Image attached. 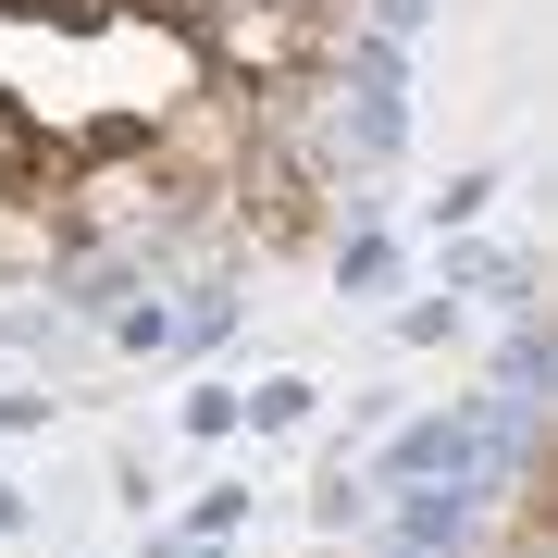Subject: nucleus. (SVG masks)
I'll return each mask as SVG.
<instances>
[{"label": "nucleus", "mask_w": 558, "mask_h": 558, "mask_svg": "<svg viewBox=\"0 0 558 558\" xmlns=\"http://www.w3.org/2000/svg\"><path fill=\"white\" fill-rule=\"evenodd\" d=\"M336 149L360 174H385L410 149V50L398 38H360L348 25V50H336Z\"/></svg>", "instance_id": "1"}, {"label": "nucleus", "mask_w": 558, "mask_h": 558, "mask_svg": "<svg viewBox=\"0 0 558 558\" xmlns=\"http://www.w3.org/2000/svg\"><path fill=\"white\" fill-rule=\"evenodd\" d=\"M385 497H398V509H385V546L459 558V546L484 534V509H497V484H484V472H447V484H385Z\"/></svg>", "instance_id": "2"}, {"label": "nucleus", "mask_w": 558, "mask_h": 558, "mask_svg": "<svg viewBox=\"0 0 558 558\" xmlns=\"http://www.w3.org/2000/svg\"><path fill=\"white\" fill-rule=\"evenodd\" d=\"M546 373H558V360H546V323L509 311V336H497V385H484V398H497V410H546Z\"/></svg>", "instance_id": "3"}, {"label": "nucleus", "mask_w": 558, "mask_h": 558, "mask_svg": "<svg viewBox=\"0 0 558 558\" xmlns=\"http://www.w3.org/2000/svg\"><path fill=\"white\" fill-rule=\"evenodd\" d=\"M447 299H497V311H534V260H521V248H447Z\"/></svg>", "instance_id": "4"}, {"label": "nucleus", "mask_w": 558, "mask_h": 558, "mask_svg": "<svg viewBox=\"0 0 558 558\" xmlns=\"http://www.w3.org/2000/svg\"><path fill=\"white\" fill-rule=\"evenodd\" d=\"M311 410H323V385H299V373H274V385H236V422H248V435H299Z\"/></svg>", "instance_id": "5"}, {"label": "nucleus", "mask_w": 558, "mask_h": 558, "mask_svg": "<svg viewBox=\"0 0 558 558\" xmlns=\"http://www.w3.org/2000/svg\"><path fill=\"white\" fill-rule=\"evenodd\" d=\"M336 286H348V299H385V286H398V236H385V223H348Z\"/></svg>", "instance_id": "6"}, {"label": "nucleus", "mask_w": 558, "mask_h": 558, "mask_svg": "<svg viewBox=\"0 0 558 558\" xmlns=\"http://www.w3.org/2000/svg\"><path fill=\"white\" fill-rule=\"evenodd\" d=\"M186 435H199V447H223V435H236V385H186Z\"/></svg>", "instance_id": "7"}, {"label": "nucleus", "mask_w": 558, "mask_h": 558, "mask_svg": "<svg viewBox=\"0 0 558 558\" xmlns=\"http://www.w3.org/2000/svg\"><path fill=\"white\" fill-rule=\"evenodd\" d=\"M484 211H497V174H459V186H447V199H435V236H472V223H484Z\"/></svg>", "instance_id": "8"}, {"label": "nucleus", "mask_w": 558, "mask_h": 558, "mask_svg": "<svg viewBox=\"0 0 558 558\" xmlns=\"http://www.w3.org/2000/svg\"><path fill=\"white\" fill-rule=\"evenodd\" d=\"M248 521V484H199V497H186V534H236Z\"/></svg>", "instance_id": "9"}, {"label": "nucleus", "mask_w": 558, "mask_h": 558, "mask_svg": "<svg viewBox=\"0 0 558 558\" xmlns=\"http://www.w3.org/2000/svg\"><path fill=\"white\" fill-rule=\"evenodd\" d=\"M422 25H435V0H373V13H360V38H398V50H410Z\"/></svg>", "instance_id": "10"}, {"label": "nucleus", "mask_w": 558, "mask_h": 558, "mask_svg": "<svg viewBox=\"0 0 558 558\" xmlns=\"http://www.w3.org/2000/svg\"><path fill=\"white\" fill-rule=\"evenodd\" d=\"M398 336H410V348H447V336H459V299H410Z\"/></svg>", "instance_id": "11"}, {"label": "nucleus", "mask_w": 558, "mask_h": 558, "mask_svg": "<svg viewBox=\"0 0 558 558\" xmlns=\"http://www.w3.org/2000/svg\"><path fill=\"white\" fill-rule=\"evenodd\" d=\"M50 410L62 398H38V385H0V435H50Z\"/></svg>", "instance_id": "12"}, {"label": "nucleus", "mask_w": 558, "mask_h": 558, "mask_svg": "<svg viewBox=\"0 0 558 558\" xmlns=\"http://www.w3.org/2000/svg\"><path fill=\"white\" fill-rule=\"evenodd\" d=\"M149 558H223V534H186V521H161V534H149Z\"/></svg>", "instance_id": "13"}, {"label": "nucleus", "mask_w": 558, "mask_h": 558, "mask_svg": "<svg viewBox=\"0 0 558 558\" xmlns=\"http://www.w3.org/2000/svg\"><path fill=\"white\" fill-rule=\"evenodd\" d=\"M0 534H25V497H13V484H0Z\"/></svg>", "instance_id": "14"}, {"label": "nucleus", "mask_w": 558, "mask_h": 558, "mask_svg": "<svg viewBox=\"0 0 558 558\" xmlns=\"http://www.w3.org/2000/svg\"><path fill=\"white\" fill-rule=\"evenodd\" d=\"M385 558H422V546H385Z\"/></svg>", "instance_id": "15"}]
</instances>
